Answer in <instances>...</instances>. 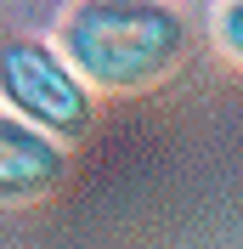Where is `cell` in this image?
<instances>
[{
  "label": "cell",
  "mask_w": 243,
  "mask_h": 249,
  "mask_svg": "<svg viewBox=\"0 0 243 249\" xmlns=\"http://www.w3.org/2000/svg\"><path fill=\"white\" fill-rule=\"evenodd\" d=\"M215 40L226 57L243 62V0H226V6H215Z\"/></svg>",
  "instance_id": "277c9868"
},
{
  "label": "cell",
  "mask_w": 243,
  "mask_h": 249,
  "mask_svg": "<svg viewBox=\"0 0 243 249\" xmlns=\"http://www.w3.org/2000/svg\"><path fill=\"white\" fill-rule=\"evenodd\" d=\"M57 51L91 91H147L181 62L187 23L153 0H79L57 23Z\"/></svg>",
  "instance_id": "6da1fadb"
},
{
  "label": "cell",
  "mask_w": 243,
  "mask_h": 249,
  "mask_svg": "<svg viewBox=\"0 0 243 249\" xmlns=\"http://www.w3.org/2000/svg\"><path fill=\"white\" fill-rule=\"evenodd\" d=\"M62 176H68V147L0 108V204H34L57 193Z\"/></svg>",
  "instance_id": "3957f363"
},
{
  "label": "cell",
  "mask_w": 243,
  "mask_h": 249,
  "mask_svg": "<svg viewBox=\"0 0 243 249\" xmlns=\"http://www.w3.org/2000/svg\"><path fill=\"white\" fill-rule=\"evenodd\" d=\"M0 96H6V113H17L29 130L51 136L57 147L79 142L96 124L91 85L74 74V62L51 40H34V34L0 40Z\"/></svg>",
  "instance_id": "7a4b0ae2"
}]
</instances>
